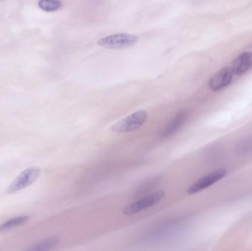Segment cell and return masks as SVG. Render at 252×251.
<instances>
[{"label": "cell", "instance_id": "cell-1", "mask_svg": "<svg viewBox=\"0 0 252 251\" xmlns=\"http://www.w3.org/2000/svg\"><path fill=\"white\" fill-rule=\"evenodd\" d=\"M139 38L137 35L121 32L104 37L99 40L97 44L100 47L110 50H122L133 47L137 44Z\"/></svg>", "mask_w": 252, "mask_h": 251}, {"label": "cell", "instance_id": "cell-2", "mask_svg": "<svg viewBox=\"0 0 252 251\" xmlns=\"http://www.w3.org/2000/svg\"><path fill=\"white\" fill-rule=\"evenodd\" d=\"M148 117L145 111H138L112 127V131L115 133H128L136 131L145 124Z\"/></svg>", "mask_w": 252, "mask_h": 251}, {"label": "cell", "instance_id": "cell-3", "mask_svg": "<svg viewBox=\"0 0 252 251\" xmlns=\"http://www.w3.org/2000/svg\"><path fill=\"white\" fill-rule=\"evenodd\" d=\"M164 197V193L163 191H157L156 193L144 196L142 198L139 199L134 203H130L129 206L126 207L124 210V215L130 216V215H136L139 212L146 210L147 209H149L159 203Z\"/></svg>", "mask_w": 252, "mask_h": 251}, {"label": "cell", "instance_id": "cell-4", "mask_svg": "<svg viewBox=\"0 0 252 251\" xmlns=\"http://www.w3.org/2000/svg\"><path fill=\"white\" fill-rule=\"evenodd\" d=\"M226 174H227V171L223 169H216V170L210 172L193 183L188 188V194L195 195L205 189L209 188L219 182L220 180L223 179L226 176Z\"/></svg>", "mask_w": 252, "mask_h": 251}, {"label": "cell", "instance_id": "cell-5", "mask_svg": "<svg viewBox=\"0 0 252 251\" xmlns=\"http://www.w3.org/2000/svg\"><path fill=\"white\" fill-rule=\"evenodd\" d=\"M40 170L38 167H31L25 169L10 184L7 190L9 194L20 191L33 184L39 176Z\"/></svg>", "mask_w": 252, "mask_h": 251}, {"label": "cell", "instance_id": "cell-6", "mask_svg": "<svg viewBox=\"0 0 252 251\" xmlns=\"http://www.w3.org/2000/svg\"><path fill=\"white\" fill-rule=\"evenodd\" d=\"M234 73L231 67H224L216 72L209 81V87L213 91H219L230 85Z\"/></svg>", "mask_w": 252, "mask_h": 251}, {"label": "cell", "instance_id": "cell-7", "mask_svg": "<svg viewBox=\"0 0 252 251\" xmlns=\"http://www.w3.org/2000/svg\"><path fill=\"white\" fill-rule=\"evenodd\" d=\"M252 67V53L245 52L236 57L232 62V69L234 75H242Z\"/></svg>", "mask_w": 252, "mask_h": 251}, {"label": "cell", "instance_id": "cell-8", "mask_svg": "<svg viewBox=\"0 0 252 251\" xmlns=\"http://www.w3.org/2000/svg\"><path fill=\"white\" fill-rule=\"evenodd\" d=\"M188 115L185 112H181L175 116L174 119H172L171 122L167 125L161 133V138L165 139L167 137L174 134L177 132L181 127L183 126L184 124L186 122Z\"/></svg>", "mask_w": 252, "mask_h": 251}, {"label": "cell", "instance_id": "cell-9", "mask_svg": "<svg viewBox=\"0 0 252 251\" xmlns=\"http://www.w3.org/2000/svg\"><path fill=\"white\" fill-rule=\"evenodd\" d=\"M59 242H60V239L59 237H51V238L42 240V241L38 242V243L32 245L31 247L28 248L27 250L33 251L51 250V249H54L59 245Z\"/></svg>", "mask_w": 252, "mask_h": 251}, {"label": "cell", "instance_id": "cell-10", "mask_svg": "<svg viewBox=\"0 0 252 251\" xmlns=\"http://www.w3.org/2000/svg\"><path fill=\"white\" fill-rule=\"evenodd\" d=\"M29 219V217L27 215H22V216L16 217V218L8 220L2 225H0V232H4V231L13 229L16 227L25 224V223L28 222Z\"/></svg>", "mask_w": 252, "mask_h": 251}, {"label": "cell", "instance_id": "cell-11", "mask_svg": "<svg viewBox=\"0 0 252 251\" xmlns=\"http://www.w3.org/2000/svg\"><path fill=\"white\" fill-rule=\"evenodd\" d=\"M38 4L41 10L49 13L58 11L63 5L62 0H39Z\"/></svg>", "mask_w": 252, "mask_h": 251}, {"label": "cell", "instance_id": "cell-12", "mask_svg": "<svg viewBox=\"0 0 252 251\" xmlns=\"http://www.w3.org/2000/svg\"><path fill=\"white\" fill-rule=\"evenodd\" d=\"M237 153L247 154L252 152V136L241 140L236 147Z\"/></svg>", "mask_w": 252, "mask_h": 251}]
</instances>
